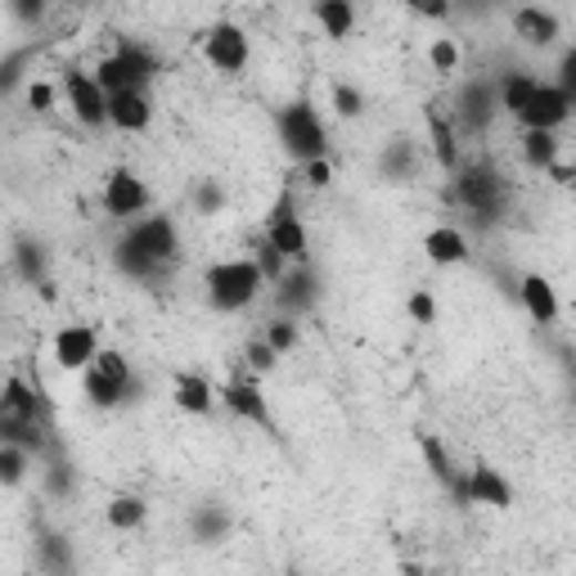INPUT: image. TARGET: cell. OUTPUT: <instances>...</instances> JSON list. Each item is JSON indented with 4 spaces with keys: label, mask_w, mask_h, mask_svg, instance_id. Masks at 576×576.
Listing matches in <instances>:
<instances>
[{
    "label": "cell",
    "mask_w": 576,
    "mask_h": 576,
    "mask_svg": "<svg viewBox=\"0 0 576 576\" xmlns=\"http://www.w3.org/2000/svg\"><path fill=\"white\" fill-rule=\"evenodd\" d=\"M266 288L261 270L253 257H230V261H212L203 270V298L212 311H222V316H235L244 307L257 302V294Z\"/></svg>",
    "instance_id": "6da1fadb"
},
{
    "label": "cell",
    "mask_w": 576,
    "mask_h": 576,
    "mask_svg": "<svg viewBox=\"0 0 576 576\" xmlns=\"http://www.w3.org/2000/svg\"><path fill=\"white\" fill-rule=\"evenodd\" d=\"M158 54L144 45V41H131V37H122L117 41V50L113 54H104L100 63H95V86L104 91V95H122V91H150V82L158 78Z\"/></svg>",
    "instance_id": "7a4b0ae2"
},
{
    "label": "cell",
    "mask_w": 576,
    "mask_h": 576,
    "mask_svg": "<svg viewBox=\"0 0 576 576\" xmlns=\"http://www.w3.org/2000/svg\"><path fill=\"white\" fill-rule=\"evenodd\" d=\"M451 198L473 216L477 226H495L510 203V185L491 163H460L455 181H451Z\"/></svg>",
    "instance_id": "3957f363"
},
{
    "label": "cell",
    "mask_w": 576,
    "mask_h": 576,
    "mask_svg": "<svg viewBox=\"0 0 576 576\" xmlns=\"http://www.w3.org/2000/svg\"><path fill=\"white\" fill-rule=\"evenodd\" d=\"M275 131H279V144H284V154L288 158H298V163H316L329 154V131L316 113L311 100H294V104H284L275 113Z\"/></svg>",
    "instance_id": "277c9868"
},
{
    "label": "cell",
    "mask_w": 576,
    "mask_h": 576,
    "mask_svg": "<svg viewBox=\"0 0 576 576\" xmlns=\"http://www.w3.org/2000/svg\"><path fill=\"white\" fill-rule=\"evenodd\" d=\"M288 266H307L311 261V239H307V226H302V216H298V203L288 189H279L270 216H266V235H261Z\"/></svg>",
    "instance_id": "5b68a950"
},
{
    "label": "cell",
    "mask_w": 576,
    "mask_h": 576,
    "mask_svg": "<svg viewBox=\"0 0 576 576\" xmlns=\"http://www.w3.org/2000/svg\"><path fill=\"white\" fill-rule=\"evenodd\" d=\"M455 504H477V510H510L514 504V482L504 477L500 469H491V464H473V469H460V486H455V495H451Z\"/></svg>",
    "instance_id": "8992f818"
},
{
    "label": "cell",
    "mask_w": 576,
    "mask_h": 576,
    "mask_svg": "<svg viewBox=\"0 0 576 576\" xmlns=\"http://www.w3.org/2000/svg\"><path fill=\"white\" fill-rule=\"evenodd\" d=\"M216 401H222L230 414H239L244 423H253V428L270 432V438H279L275 414H270V401H266V392L257 388L253 374H235L230 383H222V388H216Z\"/></svg>",
    "instance_id": "52a82bcc"
},
{
    "label": "cell",
    "mask_w": 576,
    "mask_h": 576,
    "mask_svg": "<svg viewBox=\"0 0 576 576\" xmlns=\"http://www.w3.org/2000/svg\"><path fill=\"white\" fill-rule=\"evenodd\" d=\"M320 294H325V284H320V275H316L311 261H307V266H288V270L275 279V307H279V316H288V320L316 311Z\"/></svg>",
    "instance_id": "ba28073f"
},
{
    "label": "cell",
    "mask_w": 576,
    "mask_h": 576,
    "mask_svg": "<svg viewBox=\"0 0 576 576\" xmlns=\"http://www.w3.org/2000/svg\"><path fill=\"white\" fill-rule=\"evenodd\" d=\"M126 239L144 253L154 257L158 266H172L181 257V235H176V222L163 212H150V216H135V222L126 226Z\"/></svg>",
    "instance_id": "9c48e42d"
},
{
    "label": "cell",
    "mask_w": 576,
    "mask_h": 576,
    "mask_svg": "<svg viewBox=\"0 0 576 576\" xmlns=\"http://www.w3.org/2000/svg\"><path fill=\"white\" fill-rule=\"evenodd\" d=\"M495 113H500V104H495V82L473 78V82L455 95L451 126H455V135H482V131L495 122Z\"/></svg>",
    "instance_id": "30bf717a"
},
{
    "label": "cell",
    "mask_w": 576,
    "mask_h": 576,
    "mask_svg": "<svg viewBox=\"0 0 576 576\" xmlns=\"http://www.w3.org/2000/svg\"><path fill=\"white\" fill-rule=\"evenodd\" d=\"M63 95H68L72 117H78L82 126H91V131L109 126V95L95 86V78L86 68H68L63 72Z\"/></svg>",
    "instance_id": "8fae6325"
},
{
    "label": "cell",
    "mask_w": 576,
    "mask_h": 576,
    "mask_svg": "<svg viewBox=\"0 0 576 576\" xmlns=\"http://www.w3.org/2000/svg\"><path fill=\"white\" fill-rule=\"evenodd\" d=\"M248 54H253V45H248V32H244L239 23H216V28H207V37H203V59H207L216 72L235 78V72L248 68Z\"/></svg>",
    "instance_id": "7c38bea8"
},
{
    "label": "cell",
    "mask_w": 576,
    "mask_h": 576,
    "mask_svg": "<svg viewBox=\"0 0 576 576\" xmlns=\"http://www.w3.org/2000/svg\"><path fill=\"white\" fill-rule=\"evenodd\" d=\"M150 207V185H144L131 167H113L104 176V212L117 222H135V216Z\"/></svg>",
    "instance_id": "4fadbf2b"
},
{
    "label": "cell",
    "mask_w": 576,
    "mask_h": 576,
    "mask_svg": "<svg viewBox=\"0 0 576 576\" xmlns=\"http://www.w3.org/2000/svg\"><path fill=\"white\" fill-rule=\"evenodd\" d=\"M100 356V333L91 325H63L54 333V366L68 374H86L91 360Z\"/></svg>",
    "instance_id": "5bb4252c"
},
{
    "label": "cell",
    "mask_w": 576,
    "mask_h": 576,
    "mask_svg": "<svg viewBox=\"0 0 576 576\" xmlns=\"http://www.w3.org/2000/svg\"><path fill=\"white\" fill-rule=\"evenodd\" d=\"M572 109H576L572 95H563L554 82H541L518 122H523V131H558V126L572 122Z\"/></svg>",
    "instance_id": "9a60e30c"
},
{
    "label": "cell",
    "mask_w": 576,
    "mask_h": 576,
    "mask_svg": "<svg viewBox=\"0 0 576 576\" xmlns=\"http://www.w3.org/2000/svg\"><path fill=\"white\" fill-rule=\"evenodd\" d=\"M150 122H154V95L150 91L109 95V126H117L126 135H140V131H150Z\"/></svg>",
    "instance_id": "2e32d148"
},
{
    "label": "cell",
    "mask_w": 576,
    "mask_h": 576,
    "mask_svg": "<svg viewBox=\"0 0 576 576\" xmlns=\"http://www.w3.org/2000/svg\"><path fill=\"white\" fill-rule=\"evenodd\" d=\"M230 532H235V514L226 510V504L203 500V504H194V510H189V536L198 545H222Z\"/></svg>",
    "instance_id": "e0dca14e"
},
{
    "label": "cell",
    "mask_w": 576,
    "mask_h": 576,
    "mask_svg": "<svg viewBox=\"0 0 576 576\" xmlns=\"http://www.w3.org/2000/svg\"><path fill=\"white\" fill-rule=\"evenodd\" d=\"M37 567L45 576H78V554H72V541L54 527L37 532Z\"/></svg>",
    "instance_id": "ac0fdd59"
},
{
    "label": "cell",
    "mask_w": 576,
    "mask_h": 576,
    "mask_svg": "<svg viewBox=\"0 0 576 576\" xmlns=\"http://www.w3.org/2000/svg\"><path fill=\"white\" fill-rule=\"evenodd\" d=\"M41 388H32L23 374H10L6 388H0V414H10V419H23V423H41Z\"/></svg>",
    "instance_id": "d6986e66"
},
{
    "label": "cell",
    "mask_w": 576,
    "mask_h": 576,
    "mask_svg": "<svg viewBox=\"0 0 576 576\" xmlns=\"http://www.w3.org/2000/svg\"><path fill=\"white\" fill-rule=\"evenodd\" d=\"M518 302H523V311L536 325H554L558 320V294H554V284L545 275H536V270L518 279Z\"/></svg>",
    "instance_id": "ffe728a7"
},
{
    "label": "cell",
    "mask_w": 576,
    "mask_h": 576,
    "mask_svg": "<svg viewBox=\"0 0 576 576\" xmlns=\"http://www.w3.org/2000/svg\"><path fill=\"white\" fill-rule=\"evenodd\" d=\"M514 32H518V41H527V45L545 50V45H554V41H558L563 23H558V14H554V10H545V6H523V10H514Z\"/></svg>",
    "instance_id": "44dd1931"
},
{
    "label": "cell",
    "mask_w": 576,
    "mask_h": 576,
    "mask_svg": "<svg viewBox=\"0 0 576 576\" xmlns=\"http://www.w3.org/2000/svg\"><path fill=\"white\" fill-rule=\"evenodd\" d=\"M423 122H428V140H432V154H438V163L455 176L460 172V163H464V154H460V135H455V126H451V117L442 113V109H432L428 104V113H423Z\"/></svg>",
    "instance_id": "7402d4cb"
},
{
    "label": "cell",
    "mask_w": 576,
    "mask_h": 576,
    "mask_svg": "<svg viewBox=\"0 0 576 576\" xmlns=\"http://www.w3.org/2000/svg\"><path fill=\"white\" fill-rule=\"evenodd\" d=\"M10 261H14V275H19L23 284H32V288H41V284L50 279V248H45L41 239L19 235V239H14Z\"/></svg>",
    "instance_id": "603a6c76"
},
{
    "label": "cell",
    "mask_w": 576,
    "mask_h": 576,
    "mask_svg": "<svg viewBox=\"0 0 576 576\" xmlns=\"http://www.w3.org/2000/svg\"><path fill=\"white\" fill-rule=\"evenodd\" d=\"M423 253L432 266H460V261H469V239L460 226H432L423 239Z\"/></svg>",
    "instance_id": "cb8c5ba5"
},
{
    "label": "cell",
    "mask_w": 576,
    "mask_h": 576,
    "mask_svg": "<svg viewBox=\"0 0 576 576\" xmlns=\"http://www.w3.org/2000/svg\"><path fill=\"white\" fill-rule=\"evenodd\" d=\"M419 451H423V464H428V473L438 477V486L455 495V486H460V464L451 460L446 442L438 438V432H419Z\"/></svg>",
    "instance_id": "d4e9b609"
},
{
    "label": "cell",
    "mask_w": 576,
    "mask_h": 576,
    "mask_svg": "<svg viewBox=\"0 0 576 576\" xmlns=\"http://www.w3.org/2000/svg\"><path fill=\"white\" fill-rule=\"evenodd\" d=\"M541 78H532V72H504V78L495 82V104L500 113H510V117H523V109L532 104Z\"/></svg>",
    "instance_id": "484cf974"
},
{
    "label": "cell",
    "mask_w": 576,
    "mask_h": 576,
    "mask_svg": "<svg viewBox=\"0 0 576 576\" xmlns=\"http://www.w3.org/2000/svg\"><path fill=\"white\" fill-rule=\"evenodd\" d=\"M172 401L185 410V414H212V405H216V388L203 379V374H176V383H172Z\"/></svg>",
    "instance_id": "4316f807"
},
{
    "label": "cell",
    "mask_w": 576,
    "mask_h": 576,
    "mask_svg": "<svg viewBox=\"0 0 576 576\" xmlns=\"http://www.w3.org/2000/svg\"><path fill=\"white\" fill-rule=\"evenodd\" d=\"M104 523H109L113 532H140L144 523H150V500H144V495H131V491L113 495L109 510H104Z\"/></svg>",
    "instance_id": "83f0119b"
},
{
    "label": "cell",
    "mask_w": 576,
    "mask_h": 576,
    "mask_svg": "<svg viewBox=\"0 0 576 576\" xmlns=\"http://www.w3.org/2000/svg\"><path fill=\"white\" fill-rule=\"evenodd\" d=\"M113 266H117L126 279H135V284H154V279H163V270H167V266H158L154 257H144L126 235L113 244Z\"/></svg>",
    "instance_id": "f1b7e54d"
},
{
    "label": "cell",
    "mask_w": 576,
    "mask_h": 576,
    "mask_svg": "<svg viewBox=\"0 0 576 576\" xmlns=\"http://www.w3.org/2000/svg\"><path fill=\"white\" fill-rule=\"evenodd\" d=\"M523 158H527L532 172H549L563 158L558 131H523Z\"/></svg>",
    "instance_id": "f546056e"
},
{
    "label": "cell",
    "mask_w": 576,
    "mask_h": 576,
    "mask_svg": "<svg viewBox=\"0 0 576 576\" xmlns=\"http://www.w3.org/2000/svg\"><path fill=\"white\" fill-rule=\"evenodd\" d=\"M91 370H95V374H104V379H109V383H113V388L122 392V401H126V392L135 388V374H131V360H126V356H122L117 347H100V356L91 360Z\"/></svg>",
    "instance_id": "4dcf8cb0"
},
{
    "label": "cell",
    "mask_w": 576,
    "mask_h": 576,
    "mask_svg": "<svg viewBox=\"0 0 576 576\" xmlns=\"http://www.w3.org/2000/svg\"><path fill=\"white\" fill-rule=\"evenodd\" d=\"M316 23L325 28V37L342 41V37H351V28H356V10L347 6V0H320V6H316Z\"/></svg>",
    "instance_id": "1f68e13d"
},
{
    "label": "cell",
    "mask_w": 576,
    "mask_h": 576,
    "mask_svg": "<svg viewBox=\"0 0 576 576\" xmlns=\"http://www.w3.org/2000/svg\"><path fill=\"white\" fill-rule=\"evenodd\" d=\"M379 167H383V176H388V181H410V176H414V167H419L414 140H392L388 150H383V158H379Z\"/></svg>",
    "instance_id": "d6a6232c"
},
{
    "label": "cell",
    "mask_w": 576,
    "mask_h": 576,
    "mask_svg": "<svg viewBox=\"0 0 576 576\" xmlns=\"http://www.w3.org/2000/svg\"><path fill=\"white\" fill-rule=\"evenodd\" d=\"M32 460L23 446H0V486H23L32 473Z\"/></svg>",
    "instance_id": "836d02e7"
},
{
    "label": "cell",
    "mask_w": 576,
    "mask_h": 576,
    "mask_svg": "<svg viewBox=\"0 0 576 576\" xmlns=\"http://www.w3.org/2000/svg\"><path fill=\"white\" fill-rule=\"evenodd\" d=\"M261 342L275 351V356H288L298 342H302V329H298V320H288V316H275L270 325H266V333H261Z\"/></svg>",
    "instance_id": "e575fe53"
},
{
    "label": "cell",
    "mask_w": 576,
    "mask_h": 576,
    "mask_svg": "<svg viewBox=\"0 0 576 576\" xmlns=\"http://www.w3.org/2000/svg\"><path fill=\"white\" fill-rule=\"evenodd\" d=\"M82 397H86L95 410H117V405H122V392H117L104 374H95V370L82 374Z\"/></svg>",
    "instance_id": "d590c367"
},
{
    "label": "cell",
    "mask_w": 576,
    "mask_h": 576,
    "mask_svg": "<svg viewBox=\"0 0 576 576\" xmlns=\"http://www.w3.org/2000/svg\"><path fill=\"white\" fill-rule=\"evenodd\" d=\"M329 104H333V113L347 117V122L366 113V95H360V86H351V82H333V86H329Z\"/></svg>",
    "instance_id": "8d00e7d4"
},
{
    "label": "cell",
    "mask_w": 576,
    "mask_h": 576,
    "mask_svg": "<svg viewBox=\"0 0 576 576\" xmlns=\"http://www.w3.org/2000/svg\"><path fill=\"white\" fill-rule=\"evenodd\" d=\"M405 316L414 325H438V298H432V288H414L405 298Z\"/></svg>",
    "instance_id": "74e56055"
},
{
    "label": "cell",
    "mask_w": 576,
    "mask_h": 576,
    "mask_svg": "<svg viewBox=\"0 0 576 576\" xmlns=\"http://www.w3.org/2000/svg\"><path fill=\"white\" fill-rule=\"evenodd\" d=\"M194 207H198L203 216H216V212L226 207V189L216 185V181H198V185H194Z\"/></svg>",
    "instance_id": "f35d334b"
},
{
    "label": "cell",
    "mask_w": 576,
    "mask_h": 576,
    "mask_svg": "<svg viewBox=\"0 0 576 576\" xmlns=\"http://www.w3.org/2000/svg\"><path fill=\"white\" fill-rule=\"evenodd\" d=\"M253 261H257V270H261V279H279L284 270H288V261L266 244V239H257V248H253Z\"/></svg>",
    "instance_id": "ab89813d"
},
{
    "label": "cell",
    "mask_w": 576,
    "mask_h": 576,
    "mask_svg": "<svg viewBox=\"0 0 576 576\" xmlns=\"http://www.w3.org/2000/svg\"><path fill=\"white\" fill-rule=\"evenodd\" d=\"M428 59H432V68H438V72H455L460 68V45L451 37H438V41H432V50H428Z\"/></svg>",
    "instance_id": "60d3db41"
},
{
    "label": "cell",
    "mask_w": 576,
    "mask_h": 576,
    "mask_svg": "<svg viewBox=\"0 0 576 576\" xmlns=\"http://www.w3.org/2000/svg\"><path fill=\"white\" fill-rule=\"evenodd\" d=\"M45 486H50V495H72V464L54 455L45 464Z\"/></svg>",
    "instance_id": "b9f144b4"
},
{
    "label": "cell",
    "mask_w": 576,
    "mask_h": 576,
    "mask_svg": "<svg viewBox=\"0 0 576 576\" xmlns=\"http://www.w3.org/2000/svg\"><path fill=\"white\" fill-rule=\"evenodd\" d=\"M244 360H248V370H253V374H270L279 356H275V351H270L261 338H253V342L244 347Z\"/></svg>",
    "instance_id": "7bdbcfd3"
},
{
    "label": "cell",
    "mask_w": 576,
    "mask_h": 576,
    "mask_svg": "<svg viewBox=\"0 0 576 576\" xmlns=\"http://www.w3.org/2000/svg\"><path fill=\"white\" fill-rule=\"evenodd\" d=\"M563 95H572L576 100V45H567L563 50V63H558V82H554Z\"/></svg>",
    "instance_id": "ee69618b"
},
{
    "label": "cell",
    "mask_w": 576,
    "mask_h": 576,
    "mask_svg": "<svg viewBox=\"0 0 576 576\" xmlns=\"http://www.w3.org/2000/svg\"><path fill=\"white\" fill-rule=\"evenodd\" d=\"M28 109L32 113H50L54 109V86L50 82H28Z\"/></svg>",
    "instance_id": "f6af8a7d"
},
{
    "label": "cell",
    "mask_w": 576,
    "mask_h": 576,
    "mask_svg": "<svg viewBox=\"0 0 576 576\" xmlns=\"http://www.w3.org/2000/svg\"><path fill=\"white\" fill-rule=\"evenodd\" d=\"M302 176H307V185H311V189H325V185L333 181V163H329V158H316V163H302Z\"/></svg>",
    "instance_id": "bcb514c9"
},
{
    "label": "cell",
    "mask_w": 576,
    "mask_h": 576,
    "mask_svg": "<svg viewBox=\"0 0 576 576\" xmlns=\"http://www.w3.org/2000/svg\"><path fill=\"white\" fill-rule=\"evenodd\" d=\"M28 54H32V50H19V54H10L6 63H0V95H6V91L19 82V68L28 63Z\"/></svg>",
    "instance_id": "7dc6e473"
},
{
    "label": "cell",
    "mask_w": 576,
    "mask_h": 576,
    "mask_svg": "<svg viewBox=\"0 0 576 576\" xmlns=\"http://www.w3.org/2000/svg\"><path fill=\"white\" fill-rule=\"evenodd\" d=\"M10 14H14L19 23H41V19H45V6H41V0H10Z\"/></svg>",
    "instance_id": "c3c4849f"
},
{
    "label": "cell",
    "mask_w": 576,
    "mask_h": 576,
    "mask_svg": "<svg viewBox=\"0 0 576 576\" xmlns=\"http://www.w3.org/2000/svg\"><path fill=\"white\" fill-rule=\"evenodd\" d=\"M549 176H554V181H558V185H572V167H567V163H563V158H558V163H554V167H549Z\"/></svg>",
    "instance_id": "681fc988"
},
{
    "label": "cell",
    "mask_w": 576,
    "mask_h": 576,
    "mask_svg": "<svg viewBox=\"0 0 576 576\" xmlns=\"http://www.w3.org/2000/svg\"><path fill=\"white\" fill-rule=\"evenodd\" d=\"M419 14H423V19H446L451 6H419Z\"/></svg>",
    "instance_id": "f907efd6"
},
{
    "label": "cell",
    "mask_w": 576,
    "mask_h": 576,
    "mask_svg": "<svg viewBox=\"0 0 576 576\" xmlns=\"http://www.w3.org/2000/svg\"><path fill=\"white\" fill-rule=\"evenodd\" d=\"M401 572H405V576H428V572H423V567H414V563H405Z\"/></svg>",
    "instance_id": "816d5d0a"
},
{
    "label": "cell",
    "mask_w": 576,
    "mask_h": 576,
    "mask_svg": "<svg viewBox=\"0 0 576 576\" xmlns=\"http://www.w3.org/2000/svg\"><path fill=\"white\" fill-rule=\"evenodd\" d=\"M288 576H298V572H288Z\"/></svg>",
    "instance_id": "f5cc1de1"
}]
</instances>
